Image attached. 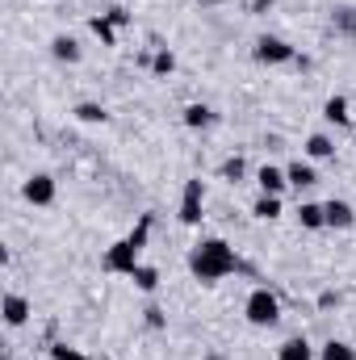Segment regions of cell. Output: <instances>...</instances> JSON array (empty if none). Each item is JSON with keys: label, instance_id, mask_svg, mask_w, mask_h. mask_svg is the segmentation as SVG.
Returning <instances> with one entry per match:
<instances>
[{"label": "cell", "instance_id": "obj_1", "mask_svg": "<svg viewBox=\"0 0 356 360\" xmlns=\"http://www.w3.org/2000/svg\"><path fill=\"white\" fill-rule=\"evenodd\" d=\"M239 256H235V248L227 243V239H197L193 243V252H189V272L201 281V285H218L222 276H231V272H239Z\"/></svg>", "mask_w": 356, "mask_h": 360}, {"label": "cell", "instance_id": "obj_2", "mask_svg": "<svg viewBox=\"0 0 356 360\" xmlns=\"http://www.w3.org/2000/svg\"><path fill=\"white\" fill-rule=\"evenodd\" d=\"M151 226H155V218H151V214H143V218H139V226L105 252L101 269L117 272V276H134V269L143 264V248H147V239H151Z\"/></svg>", "mask_w": 356, "mask_h": 360}, {"label": "cell", "instance_id": "obj_3", "mask_svg": "<svg viewBox=\"0 0 356 360\" xmlns=\"http://www.w3.org/2000/svg\"><path fill=\"white\" fill-rule=\"evenodd\" d=\"M243 314H248L252 327H276V323H281V302H276V293H268L265 285H260V289L248 293Z\"/></svg>", "mask_w": 356, "mask_h": 360}, {"label": "cell", "instance_id": "obj_4", "mask_svg": "<svg viewBox=\"0 0 356 360\" xmlns=\"http://www.w3.org/2000/svg\"><path fill=\"white\" fill-rule=\"evenodd\" d=\"M256 63H265V68H285V63H298V51L285 42V38H276V34H265V38H256Z\"/></svg>", "mask_w": 356, "mask_h": 360}, {"label": "cell", "instance_id": "obj_5", "mask_svg": "<svg viewBox=\"0 0 356 360\" xmlns=\"http://www.w3.org/2000/svg\"><path fill=\"white\" fill-rule=\"evenodd\" d=\"M201 205H205V184H201V176L184 180V193H180V222H184V226H197V222H201Z\"/></svg>", "mask_w": 356, "mask_h": 360}, {"label": "cell", "instance_id": "obj_6", "mask_svg": "<svg viewBox=\"0 0 356 360\" xmlns=\"http://www.w3.org/2000/svg\"><path fill=\"white\" fill-rule=\"evenodd\" d=\"M55 193H59V188H55V176H51V172H34V176L21 184V197H25L30 205H55Z\"/></svg>", "mask_w": 356, "mask_h": 360}, {"label": "cell", "instance_id": "obj_7", "mask_svg": "<svg viewBox=\"0 0 356 360\" xmlns=\"http://www.w3.org/2000/svg\"><path fill=\"white\" fill-rule=\"evenodd\" d=\"M0 314H4V327H25L30 323V314H34V306H30V297H21V293H4V302H0Z\"/></svg>", "mask_w": 356, "mask_h": 360}, {"label": "cell", "instance_id": "obj_8", "mask_svg": "<svg viewBox=\"0 0 356 360\" xmlns=\"http://www.w3.org/2000/svg\"><path fill=\"white\" fill-rule=\"evenodd\" d=\"M323 214H327V226H331V231H348V226H356V210L344 201V197L323 201Z\"/></svg>", "mask_w": 356, "mask_h": 360}, {"label": "cell", "instance_id": "obj_9", "mask_svg": "<svg viewBox=\"0 0 356 360\" xmlns=\"http://www.w3.org/2000/svg\"><path fill=\"white\" fill-rule=\"evenodd\" d=\"M285 176H289V188H298V193L319 184V172H314L310 160H293V164H285Z\"/></svg>", "mask_w": 356, "mask_h": 360}, {"label": "cell", "instance_id": "obj_10", "mask_svg": "<svg viewBox=\"0 0 356 360\" xmlns=\"http://www.w3.org/2000/svg\"><path fill=\"white\" fill-rule=\"evenodd\" d=\"M256 184H260V193H268V197H281V193L289 188V176H285V168L265 164V168L256 172Z\"/></svg>", "mask_w": 356, "mask_h": 360}, {"label": "cell", "instance_id": "obj_11", "mask_svg": "<svg viewBox=\"0 0 356 360\" xmlns=\"http://www.w3.org/2000/svg\"><path fill=\"white\" fill-rule=\"evenodd\" d=\"M51 55H55L59 63H80V59H84V51H80V42H76L72 34H55V38H51Z\"/></svg>", "mask_w": 356, "mask_h": 360}, {"label": "cell", "instance_id": "obj_12", "mask_svg": "<svg viewBox=\"0 0 356 360\" xmlns=\"http://www.w3.org/2000/svg\"><path fill=\"white\" fill-rule=\"evenodd\" d=\"M276 360H319V352L310 348L306 335H293V340H285V344L276 348Z\"/></svg>", "mask_w": 356, "mask_h": 360}, {"label": "cell", "instance_id": "obj_13", "mask_svg": "<svg viewBox=\"0 0 356 360\" xmlns=\"http://www.w3.org/2000/svg\"><path fill=\"white\" fill-rule=\"evenodd\" d=\"M302 151H306V160H331V155H336V139L319 130V134H310V139H306V147H302Z\"/></svg>", "mask_w": 356, "mask_h": 360}, {"label": "cell", "instance_id": "obj_14", "mask_svg": "<svg viewBox=\"0 0 356 360\" xmlns=\"http://www.w3.org/2000/svg\"><path fill=\"white\" fill-rule=\"evenodd\" d=\"M298 222H302V231H323L327 226V214H323L319 201H302L298 205Z\"/></svg>", "mask_w": 356, "mask_h": 360}, {"label": "cell", "instance_id": "obj_15", "mask_svg": "<svg viewBox=\"0 0 356 360\" xmlns=\"http://www.w3.org/2000/svg\"><path fill=\"white\" fill-rule=\"evenodd\" d=\"M214 122H218V113H214L210 105H189V109H184V126H189V130H210Z\"/></svg>", "mask_w": 356, "mask_h": 360}, {"label": "cell", "instance_id": "obj_16", "mask_svg": "<svg viewBox=\"0 0 356 360\" xmlns=\"http://www.w3.org/2000/svg\"><path fill=\"white\" fill-rule=\"evenodd\" d=\"M331 30H336L340 38H356V8L352 4H340V8L331 13Z\"/></svg>", "mask_w": 356, "mask_h": 360}, {"label": "cell", "instance_id": "obj_17", "mask_svg": "<svg viewBox=\"0 0 356 360\" xmlns=\"http://www.w3.org/2000/svg\"><path fill=\"white\" fill-rule=\"evenodd\" d=\"M323 117H327V122H336V126H352L348 96H327V105H323Z\"/></svg>", "mask_w": 356, "mask_h": 360}, {"label": "cell", "instance_id": "obj_18", "mask_svg": "<svg viewBox=\"0 0 356 360\" xmlns=\"http://www.w3.org/2000/svg\"><path fill=\"white\" fill-rule=\"evenodd\" d=\"M319 360H356V348L344 344V340H327V344L319 348Z\"/></svg>", "mask_w": 356, "mask_h": 360}, {"label": "cell", "instance_id": "obj_19", "mask_svg": "<svg viewBox=\"0 0 356 360\" xmlns=\"http://www.w3.org/2000/svg\"><path fill=\"white\" fill-rule=\"evenodd\" d=\"M252 214H256L260 222L281 218V197H268V193H260V197H256V205H252Z\"/></svg>", "mask_w": 356, "mask_h": 360}, {"label": "cell", "instance_id": "obj_20", "mask_svg": "<svg viewBox=\"0 0 356 360\" xmlns=\"http://www.w3.org/2000/svg\"><path fill=\"white\" fill-rule=\"evenodd\" d=\"M130 281H134V285H139L143 293H155V289H160V272L151 269V264H139V269H134V276H130Z\"/></svg>", "mask_w": 356, "mask_h": 360}, {"label": "cell", "instance_id": "obj_21", "mask_svg": "<svg viewBox=\"0 0 356 360\" xmlns=\"http://www.w3.org/2000/svg\"><path fill=\"white\" fill-rule=\"evenodd\" d=\"M151 72H155V76H172V72H177V55H172L168 46H160V51L151 55Z\"/></svg>", "mask_w": 356, "mask_h": 360}, {"label": "cell", "instance_id": "obj_22", "mask_svg": "<svg viewBox=\"0 0 356 360\" xmlns=\"http://www.w3.org/2000/svg\"><path fill=\"white\" fill-rule=\"evenodd\" d=\"M76 117H80V122H89V126H96V122H109L105 105H96V101H80V105H76Z\"/></svg>", "mask_w": 356, "mask_h": 360}, {"label": "cell", "instance_id": "obj_23", "mask_svg": "<svg viewBox=\"0 0 356 360\" xmlns=\"http://www.w3.org/2000/svg\"><path fill=\"white\" fill-rule=\"evenodd\" d=\"M92 34L105 42V46H117V30H113V21L101 13V17H92Z\"/></svg>", "mask_w": 356, "mask_h": 360}, {"label": "cell", "instance_id": "obj_24", "mask_svg": "<svg viewBox=\"0 0 356 360\" xmlns=\"http://www.w3.org/2000/svg\"><path fill=\"white\" fill-rule=\"evenodd\" d=\"M218 172H222V180H231V184H239V180L248 176V164H243L239 155H231V160H227V164H222Z\"/></svg>", "mask_w": 356, "mask_h": 360}, {"label": "cell", "instance_id": "obj_25", "mask_svg": "<svg viewBox=\"0 0 356 360\" xmlns=\"http://www.w3.org/2000/svg\"><path fill=\"white\" fill-rule=\"evenodd\" d=\"M143 319H147V327H151V331H164V327H168V314H164L160 306H147V310H143Z\"/></svg>", "mask_w": 356, "mask_h": 360}, {"label": "cell", "instance_id": "obj_26", "mask_svg": "<svg viewBox=\"0 0 356 360\" xmlns=\"http://www.w3.org/2000/svg\"><path fill=\"white\" fill-rule=\"evenodd\" d=\"M105 17L113 21V30H122V25H130V8H122V4H113V8H109Z\"/></svg>", "mask_w": 356, "mask_h": 360}, {"label": "cell", "instance_id": "obj_27", "mask_svg": "<svg viewBox=\"0 0 356 360\" xmlns=\"http://www.w3.org/2000/svg\"><path fill=\"white\" fill-rule=\"evenodd\" d=\"M51 356H55V360H89L84 352H76V348H68V344H55V348H51Z\"/></svg>", "mask_w": 356, "mask_h": 360}, {"label": "cell", "instance_id": "obj_28", "mask_svg": "<svg viewBox=\"0 0 356 360\" xmlns=\"http://www.w3.org/2000/svg\"><path fill=\"white\" fill-rule=\"evenodd\" d=\"M319 306H323V310H331V306H340V293H331V289H327V293L319 297Z\"/></svg>", "mask_w": 356, "mask_h": 360}, {"label": "cell", "instance_id": "obj_29", "mask_svg": "<svg viewBox=\"0 0 356 360\" xmlns=\"http://www.w3.org/2000/svg\"><path fill=\"white\" fill-rule=\"evenodd\" d=\"M265 8H272V0H252V13H265Z\"/></svg>", "mask_w": 356, "mask_h": 360}, {"label": "cell", "instance_id": "obj_30", "mask_svg": "<svg viewBox=\"0 0 356 360\" xmlns=\"http://www.w3.org/2000/svg\"><path fill=\"white\" fill-rule=\"evenodd\" d=\"M197 4H227V0H197Z\"/></svg>", "mask_w": 356, "mask_h": 360}]
</instances>
